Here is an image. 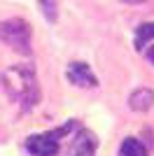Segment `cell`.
Instances as JSON below:
<instances>
[{
    "label": "cell",
    "instance_id": "cell-7",
    "mask_svg": "<svg viewBox=\"0 0 154 156\" xmlns=\"http://www.w3.org/2000/svg\"><path fill=\"white\" fill-rule=\"evenodd\" d=\"M119 156H147V149L138 137H126L119 147Z\"/></svg>",
    "mask_w": 154,
    "mask_h": 156
},
{
    "label": "cell",
    "instance_id": "cell-5",
    "mask_svg": "<svg viewBox=\"0 0 154 156\" xmlns=\"http://www.w3.org/2000/svg\"><path fill=\"white\" fill-rule=\"evenodd\" d=\"M96 147H98L96 135H94L89 128H79L77 135L72 137L70 156H96Z\"/></svg>",
    "mask_w": 154,
    "mask_h": 156
},
{
    "label": "cell",
    "instance_id": "cell-6",
    "mask_svg": "<svg viewBox=\"0 0 154 156\" xmlns=\"http://www.w3.org/2000/svg\"><path fill=\"white\" fill-rule=\"evenodd\" d=\"M154 105V91L152 89H135L128 96V107L133 112H147Z\"/></svg>",
    "mask_w": 154,
    "mask_h": 156
},
{
    "label": "cell",
    "instance_id": "cell-2",
    "mask_svg": "<svg viewBox=\"0 0 154 156\" xmlns=\"http://www.w3.org/2000/svg\"><path fill=\"white\" fill-rule=\"evenodd\" d=\"M0 42H5L9 49L31 56L33 54V30L26 19L12 16V19L0 21Z\"/></svg>",
    "mask_w": 154,
    "mask_h": 156
},
{
    "label": "cell",
    "instance_id": "cell-8",
    "mask_svg": "<svg viewBox=\"0 0 154 156\" xmlns=\"http://www.w3.org/2000/svg\"><path fill=\"white\" fill-rule=\"evenodd\" d=\"M149 40H154V23H142L135 28V49L142 51Z\"/></svg>",
    "mask_w": 154,
    "mask_h": 156
},
{
    "label": "cell",
    "instance_id": "cell-9",
    "mask_svg": "<svg viewBox=\"0 0 154 156\" xmlns=\"http://www.w3.org/2000/svg\"><path fill=\"white\" fill-rule=\"evenodd\" d=\"M38 2H40V9L45 14V19L56 21V16H58V2L56 0H38Z\"/></svg>",
    "mask_w": 154,
    "mask_h": 156
},
{
    "label": "cell",
    "instance_id": "cell-10",
    "mask_svg": "<svg viewBox=\"0 0 154 156\" xmlns=\"http://www.w3.org/2000/svg\"><path fill=\"white\" fill-rule=\"evenodd\" d=\"M119 2H126V5H140V2H145V0H119Z\"/></svg>",
    "mask_w": 154,
    "mask_h": 156
},
{
    "label": "cell",
    "instance_id": "cell-1",
    "mask_svg": "<svg viewBox=\"0 0 154 156\" xmlns=\"http://www.w3.org/2000/svg\"><path fill=\"white\" fill-rule=\"evenodd\" d=\"M2 89L9 96L14 105H19L24 112L33 110L35 105L40 103V84H38V75L31 65L19 63V65H9L5 72H2Z\"/></svg>",
    "mask_w": 154,
    "mask_h": 156
},
{
    "label": "cell",
    "instance_id": "cell-3",
    "mask_svg": "<svg viewBox=\"0 0 154 156\" xmlns=\"http://www.w3.org/2000/svg\"><path fill=\"white\" fill-rule=\"evenodd\" d=\"M70 128H72V121H68L65 126H61V128H56V130L31 135L26 140V151L31 156H56L58 154V140Z\"/></svg>",
    "mask_w": 154,
    "mask_h": 156
},
{
    "label": "cell",
    "instance_id": "cell-4",
    "mask_svg": "<svg viewBox=\"0 0 154 156\" xmlns=\"http://www.w3.org/2000/svg\"><path fill=\"white\" fill-rule=\"evenodd\" d=\"M68 82L75 86H79V89H94V86H98V79L96 75L91 72V68L86 63H82V61H75V63L68 65Z\"/></svg>",
    "mask_w": 154,
    "mask_h": 156
},
{
    "label": "cell",
    "instance_id": "cell-11",
    "mask_svg": "<svg viewBox=\"0 0 154 156\" xmlns=\"http://www.w3.org/2000/svg\"><path fill=\"white\" fill-rule=\"evenodd\" d=\"M147 56H149V58L154 61V49H149V51H147Z\"/></svg>",
    "mask_w": 154,
    "mask_h": 156
}]
</instances>
